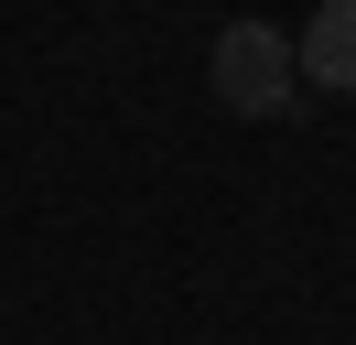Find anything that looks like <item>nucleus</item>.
Masks as SVG:
<instances>
[{"label":"nucleus","mask_w":356,"mask_h":345,"mask_svg":"<svg viewBox=\"0 0 356 345\" xmlns=\"http://www.w3.org/2000/svg\"><path fill=\"white\" fill-rule=\"evenodd\" d=\"M291 65H302V86H334V97H356V0H324V11L302 22Z\"/></svg>","instance_id":"2"},{"label":"nucleus","mask_w":356,"mask_h":345,"mask_svg":"<svg viewBox=\"0 0 356 345\" xmlns=\"http://www.w3.org/2000/svg\"><path fill=\"white\" fill-rule=\"evenodd\" d=\"M291 86H302V65H291V43L270 33V22H227L216 33V97L238 108V119H281Z\"/></svg>","instance_id":"1"}]
</instances>
